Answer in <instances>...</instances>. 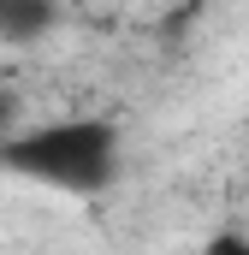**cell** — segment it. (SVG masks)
Here are the masks:
<instances>
[{
	"instance_id": "3957f363",
	"label": "cell",
	"mask_w": 249,
	"mask_h": 255,
	"mask_svg": "<svg viewBox=\"0 0 249 255\" xmlns=\"http://www.w3.org/2000/svg\"><path fill=\"white\" fill-rule=\"evenodd\" d=\"M196 255H249V238L244 232H220V238H208Z\"/></svg>"
},
{
	"instance_id": "7a4b0ae2",
	"label": "cell",
	"mask_w": 249,
	"mask_h": 255,
	"mask_svg": "<svg viewBox=\"0 0 249 255\" xmlns=\"http://www.w3.org/2000/svg\"><path fill=\"white\" fill-rule=\"evenodd\" d=\"M48 24H54L48 6H0V36H12V42H30V36L48 30Z\"/></svg>"
},
{
	"instance_id": "6da1fadb",
	"label": "cell",
	"mask_w": 249,
	"mask_h": 255,
	"mask_svg": "<svg viewBox=\"0 0 249 255\" xmlns=\"http://www.w3.org/2000/svg\"><path fill=\"white\" fill-rule=\"evenodd\" d=\"M0 166L65 196H95L119 178V125L113 119H48L12 130L0 142Z\"/></svg>"
}]
</instances>
